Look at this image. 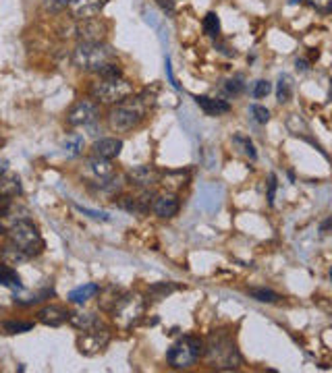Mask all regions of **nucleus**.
Returning a JSON list of instances; mask_svg holds the SVG:
<instances>
[{
  "label": "nucleus",
  "instance_id": "obj_1",
  "mask_svg": "<svg viewBox=\"0 0 332 373\" xmlns=\"http://www.w3.org/2000/svg\"><path fill=\"white\" fill-rule=\"evenodd\" d=\"M152 106H154V97L150 95V92L133 93L127 100H123L110 108L108 125L112 131H119V133L131 131L145 121Z\"/></svg>",
  "mask_w": 332,
  "mask_h": 373
},
{
  "label": "nucleus",
  "instance_id": "obj_2",
  "mask_svg": "<svg viewBox=\"0 0 332 373\" xmlns=\"http://www.w3.org/2000/svg\"><path fill=\"white\" fill-rule=\"evenodd\" d=\"M204 342H206L204 357L212 367H216L220 372H235L243 365V357L239 353L237 342L229 332H225V330L212 332L208 336V340H204Z\"/></svg>",
  "mask_w": 332,
  "mask_h": 373
},
{
  "label": "nucleus",
  "instance_id": "obj_3",
  "mask_svg": "<svg viewBox=\"0 0 332 373\" xmlns=\"http://www.w3.org/2000/svg\"><path fill=\"white\" fill-rule=\"evenodd\" d=\"M117 62V50L106 42H79L73 50V65L86 73H102Z\"/></svg>",
  "mask_w": 332,
  "mask_h": 373
},
{
  "label": "nucleus",
  "instance_id": "obj_4",
  "mask_svg": "<svg viewBox=\"0 0 332 373\" xmlns=\"http://www.w3.org/2000/svg\"><path fill=\"white\" fill-rule=\"evenodd\" d=\"M6 236H8V245L15 251H19L25 259L38 257L44 251V247H46V243H44L42 234L38 231V226L34 222H29V220L15 222L8 229Z\"/></svg>",
  "mask_w": 332,
  "mask_h": 373
},
{
  "label": "nucleus",
  "instance_id": "obj_5",
  "mask_svg": "<svg viewBox=\"0 0 332 373\" xmlns=\"http://www.w3.org/2000/svg\"><path fill=\"white\" fill-rule=\"evenodd\" d=\"M206 351V342L199 336H181L168 351H166V361L173 369H191Z\"/></svg>",
  "mask_w": 332,
  "mask_h": 373
},
{
  "label": "nucleus",
  "instance_id": "obj_6",
  "mask_svg": "<svg viewBox=\"0 0 332 373\" xmlns=\"http://www.w3.org/2000/svg\"><path fill=\"white\" fill-rule=\"evenodd\" d=\"M133 93H135L133 83L129 79H125L123 75L121 77H100L90 88L92 100L98 104H108V106H114Z\"/></svg>",
  "mask_w": 332,
  "mask_h": 373
},
{
  "label": "nucleus",
  "instance_id": "obj_7",
  "mask_svg": "<svg viewBox=\"0 0 332 373\" xmlns=\"http://www.w3.org/2000/svg\"><path fill=\"white\" fill-rule=\"evenodd\" d=\"M143 311H145V303H143L140 294L123 292V297L119 299V303L114 305V309L110 313H112L117 326L123 327V330H131V327L140 324V320L143 318Z\"/></svg>",
  "mask_w": 332,
  "mask_h": 373
},
{
  "label": "nucleus",
  "instance_id": "obj_8",
  "mask_svg": "<svg viewBox=\"0 0 332 373\" xmlns=\"http://www.w3.org/2000/svg\"><path fill=\"white\" fill-rule=\"evenodd\" d=\"M110 338H112L110 330L100 322V324H95L94 327L84 330V332L79 334V338H77V351H79L81 355H86V357H94V355L102 353V351L108 346Z\"/></svg>",
  "mask_w": 332,
  "mask_h": 373
},
{
  "label": "nucleus",
  "instance_id": "obj_9",
  "mask_svg": "<svg viewBox=\"0 0 332 373\" xmlns=\"http://www.w3.org/2000/svg\"><path fill=\"white\" fill-rule=\"evenodd\" d=\"M100 118V104L94 100H77L67 112L69 127H90Z\"/></svg>",
  "mask_w": 332,
  "mask_h": 373
},
{
  "label": "nucleus",
  "instance_id": "obj_10",
  "mask_svg": "<svg viewBox=\"0 0 332 373\" xmlns=\"http://www.w3.org/2000/svg\"><path fill=\"white\" fill-rule=\"evenodd\" d=\"M75 34H77V40H79V42H106L108 23H104L100 17L86 19V21H79V23H77Z\"/></svg>",
  "mask_w": 332,
  "mask_h": 373
},
{
  "label": "nucleus",
  "instance_id": "obj_11",
  "mask_svg": "<svg viewBox=\"0 0 332 373\" xmlns=\"http://www.w3.org/2000/svg\"><path fill=\"white\" fill-rule=\"evenodd\" d=\"M106 4H108V0H69L67 2V11L71 13L73 19L86 21V19L98 17L104 11Z\"/></svg>",
  "mask_w": 332,
  "mask_h": 373
},
{
  "label": "nucleus",
  "instance_id": "obj_12",
  "mask_svg": "<svg viewBox=\"0 0 332 373\" xmlns=\"http://www.w3.org/2000/svg\"><path fill=\"white\" fill-rule=\"evenodd\" d=\"M179 210H181V199H179L177 193H171V191H166L162 195H156L154 201H152V212L162 220L175 218L179 214Z\"/></svg>",
  "mask_w": 332,
  "mask_h": 373
},
{
  "label": "nucleus",
  "instance_id": "obj_13",
  "mask_svg": "<svg viewBox=\"0 0 332 373\" xmlns=\"http://www.w3.org/2000/svg\"><path fill=\"white\" fill-rule=\"evenodd\" d=\"M160 177H162V172L154 166H135L127 175L129 183L135 185L138 189H152V186L160 183Z\"/></svg>",
  "mask_w": 332,
  "mask_h": 373
},
{
  "label": "nucleus",
  "instance_id": "obj_14",
  "mask_svg": "<svg viewBox=\"0 0 332 373\" xmlns=\"http://www.w3.org/2000/svg\"><path fill=\"white\" fill-rule=\"evenodd\" d=\"M36 316H38V322H40V324H44V326L48 327H58L69 322L71 311L65 309V307H60V305H46V307H42Z\"/></svg>",
  "mask_w": 332,
  "mask_h": 373
},
{
  "label": "nucleus",
  "instance_id": "obj_15",
  "mask_svg": "<svg viewBox=\"0 0 332 373\" xmlns=\"http://www.w3.org/2000/svg\"><path fill=\"white\" fill-rule=\"evenodd\" d=\"M195 104L208 114V116H223L231 112V104L220 97H210V95H193Z\"/></svg>",
  "mask_w": 332,
  "mask_h": 373
},
{
  "label": "nucleus",
  "instance_id": "obj_16",
  "mask_svg": "<svg viewBox=\"0 0 332 373\" xmlns=\"http://www.w3.org/2000/svg\"><path fill=\"white\" fill-rule=\"evenodd\" d=\"M123 149V141L117 137H102V140L94 141L92 145V156L95 158H106V160H114L119 158Z\"/></svg>",
  "mask_w": 332,
  "mask_h": 373
},
{
  "label": "nucleus",
  "instance_id": "obj_17",
  "mask_svg": "<svg viewBox=\"0 0 332 373\" xmlns=\"http://www.w3.org/2000/svg\"><path fill=\"white\" fill-rule=\"evenodd\" d=\"M98 294H100V284L88 282V284H84V286L73 288V290L67 294V301L73 303V305H84V303H88V301L95 299Z\"/></svg>",
  "mask_w": 332,
  "mask_h": 373
},
{
  "label": "nucleus",
  "instance_id": "obj_18",
  "mask_svg": "<svg viewBox=\"0 0 332 373\" xmlns=\"http://www.w3.org/2000/svg\"><path fill=\"white\" fill-rule=\"evenodd\" d=\"M88 168H90V172L94 175L95 183L106 181V179H110V177L117 175V168H114L112 160H106V158H95V156H92Z\"/></svg>",
  "mask_w": 332,
  "mask_h": 373
},
{
  "label": "nucleus",
  "instance_id": "obj_19",
  "mask_svg": "<svg viewBox=\"0 0 332 373\" xmlns=\"http://www.w3.org/2000/svg\"><path fill=\"white\" fill-rule=\"evenodd\" d=\"M190 183V175L183 170H171V172H162L160 177V185L164 186L171 193H179L181 189H185Z\"/></svg>",
  "mask_w": 332,
  "mask_h": 373
},
{
  "label": "nucleus",
  "instance_id": "obj_20",
  "mask_svg": "<svg viewBox=\"0 0 332 373\" xmlns=\"http://www.w3.org/2000/svg\"><path fill=\"white\" fill-rule=\"evenodd\" d=\"M21 181L17 175L11 172H2L0 175V199H13L17 195H21Z\"/></svg>",
  "mask_w": 332,
  "mask_h": 373
},
{
  "label": "nucleus",
  "instance_id": "obj_21",
  "mask_svg": "<svg viewBox=\"0 0 332 373\" xmlns=\"http://www.w3.org/2000/svg\"><path fill=\"white\" fill-rule=\"evenodd\" d=\"M69 324L73 327H77L79 332H84V330H90L95 324H100V320H98V316L92 313V311H75V313H71Z\"/></svg>",
  "mask_w": 332,
  "mask_h": 373
},
{
  "label": "nucleus",
  "instance_id": "obj_22",
  "mask_svg": "<svg viewBox=\"0 0 332 373\" xmlns=\"http://www.w3.org/2000/svg\"><path fill=\"white\" fill-rule=\"evenodd\" d=\"M34 330V322H21V320H4L0 322V332L15 336V334H25Z\"/></svg>",
  "mask_w": 332,
  "mask_h": 373
},
{
  "label": "nucleus",
  "instance_id": "obj_23",
  "mask_svg": "<svg viewBox=\"0 0 332 373\" xmlns=\"http://www.w3.org/2000/svg\"><path fill=\"white\" fill-rule=\"evenodd\" d=\"M0 286H6V288H21L19 274L15 272V268H13L11 264H0Z\"/></svg>",
  "mask_w": 332,
  "mask_h": 373
},
{
  "label": "nucleus",
  "instance_id": "obj_24",
  "mask_svg": "<svg viewBox=\"0 0 332 373\" xmlns=\"http://www.w3.org/2000/svg\"><path fill=\"white\" fill-rule=\"evenodd\" d=\"M247 294L251 299L260 301V303H279L283 299L279 292H274L272 288H264V286H260V288H247Z\"/></svg>",
  "mask_w": 332,
  "mask_h": 373
},
{
  "label": "nucleus",
  "instance_id": "obj_25",
  "mask_svg": "<svg viewBox=\"0 0 332 373\" xmlns=\"http://www.w3.org/2000/svg\"><path fill=\"white\" fill-rule=\"evenodd\" d=\"M201 27H204V34H206L208 38H218V36H220V17H218V13L210 11V13L204 17Z\"/></svg>",
  "mask_w": 332,
  "mask_h": 373
},
{
  "label": "nucleus",
  "instance_id": "obj_26",
  "mask_svg": "<svg viewBox=\"0 0 332 373\" xmlns=\"http://www.w3.org/2000/svg\"><path fill=\"white\" fill-rule=\"evenodd\" d=\"M291 97H293V79H291V75H281L279 83H277V102L286 104Z\"/></svg>",
  "mask_w": 332,
  "mask_h": 373
},
{
  "label": "nucleus",
  "instance_id": "obj_27",
  "mask_svg": "<svg viewBox=\"0 0 332 373\" xmlns=\"http://www.w3.org/2000/svg\"><path fill=\"white\" fill-rule=\"evenodd\" d=\"M249 112H251L253 121H255V123H260V125H266V123L270 121V110H268L266 106L251 104V106H249Z\"/></svg>",
  "mask_w": 332,
  "mask_h": 373
},
{
  "label": "nucleus",
  "instance_id": "obj_28",
  "mask_svg": "<svg viewBox=\"0 0 332 373\" xmlns=\"http://www.w3.org/2000/svg\"><path fill=\"white\" fill-rule=\"evenodd\" d=\"M235 145H239L241 147V151L249 158V160H255L258 158V154H255V147H253V143L247 140V137H243V135H237L235 137Z\"/></svg>",
  "mask_w": 332,
  "mask_h": 373
},
{
  "label": "nucleus",
  "instance_id": "obj_29",
  "mask_svg": "<svg viewBox=\"0 0 332 373\" xmlns=\"http://www.w3.org/2000/svg\"><path fill=\"white\" fill-rule=\"evenodd\" d=\"M173 290H177V286L173 284V282H160V284H152L150 286V294H154V297H164V294H171Z\"/></svg>",
  "mask_w": 332,
  "mask_h": 373
},
{
  "label": "nucleus",
  "instance_id": "obj_30",
  "mask_svg": "<svg viewBox=\"0 0 332 373\" xmlns=\"http://www.w3.org/2000/svg\"><path fill=\"white\" fill-rule=\"evenodd\" d=\"M270 92H272V83H270V81H266V79H260V81H255V83H253L251 95H253L255 100H262V97H266Z\"/></svg>",
  "mask_w": 332,
  "mask_h": 373
},
{
  "label": "nucleus",
  "instance_id": "obj_31",
  "mask_svg": "<svg viewBox=\"0 0 332 373\" xmlns=\"http://www.w3.org/2000/svg\"><path fill=\"white\" fill-rule=\"evenodd\" d=\"M81 149H84V140H81V137H73V140H69L67 143H65V151H67V156H69V158L79 156V154H81Z\"/></svg>",
  "mask_w": 332,
  "mask_h": 373
},
{
  "label": "nucleus",
  "instance_id": "obj_32",
  "mask_svg": "<svg viewBox=\"0 0 332 373\" xmlns=\"http://www.w3.org/2000/svg\"><path fill=\"white\" fill-rule=\"evenodd\" d=\"M243 90H245V83H243V77H239V75L225 83V92L229 95H239V93H243Z\"/></svg>",
  "mask_w": 332,
  "mask_h": 373
},
{
  "label": "nucleus",
  "instance_id": "obj_33",
  "mask_svg": "<svg viewBox=\"0 0 332 373\" xmlns=\"http://www.w3.org/2000/svg\"><path fill=\"white\" fill-rule=\"evenodd\" d=\"M305 2L320 15H332V0H305Z\"/></svg>",
  "mask_w": 332,
  "mask_h": 373
},
{
  "label": "nucleus",
  "instance_id": "obj_34",
  "mask_svg": "<svg viewBox=\"0 0 332 373\" xmlns=\"http://www.w3.org/2000/svg\"><path fill=\"white\" fill-rule=\"evenodd\" d=\"M277 186H279V179H277V175H270V177H268V193H266L268 205H274V197H277Z\"/></svg>",
  "mask_w": 332,
  "mask_h": 373
},
{
  "label": "nucleus",
  "instance_id": "obj_35",
  "mask_svg": "<svg viewBox=\"0 0 332 373\" xmlns=\"http://www.w3.org/2000/svg\"><path fill=\"white\" fill-rule=\"evenodd\" d=\"M156 4H158L166 15H175V8H177L175 0H156Z\"/></svg>",
  "mask_w": 332,
  "mask_h": 373
},
{
  "label": "nucleus",
  "instance_id": "obj_36",
  "mask_svg": "<svg viewBox=\"0 0 332 373\" xmlns=\"http://www.w3.org/2000/svg\"><path fill=\"white\" fill-rule=\"evenodd\" d=\"M166 75H168L171 83H173L175 88H179V86H177V81H175V77H173V69H171V60H168V58H166Z\"/></svg>",
  "mask_w": 332,
  "mask_h": 373
},
{
  "label": "nucleus",
  "instance_id": "obj_37",
  "mask_svg": "<svg viewBox=\"0 0 332 373\" xmlns=\"http://www.w3.org/2000/svg\"><path fill=\"white\" fill-rule=\"evenodd\" d=\"M295 67H297V71H307V69H310L305 60H297V62H295Z\"/></svg>",
  "mask_w": 332,
  "mask_h": 373
},
{
  "label": "nucleus",
  "instance_id": "obj_38",
  "mask_svg": "<svg viewBox=\"0 0 332 373\" xmlns=\"http://www.w3.org/2000/svg\"><path fill=\"white\" fill-rule=\"evenodd\" d=\"M331 226H332V218H328V220H326V222L322 224V233H324L326 229H331Z\"/></svg>",
  "mask_w": 332,
  "mask_h": 373
},
{
  "label": "nucleus",
  "instance_id": "obj_39",
  "mask_svg": "<svg viewBox=\"0 0 332 373\" xmlns=\"http://www.w3.org/2000/svg\"><path fill=\"white\" fill-rule=\"evenodd\" d=\"M6 172V160H0V175Z\"/></svg>",
  "mask_w": 332,
  "mask_h": 373
},
{
  "label": "nucleus",
  "instance_id": "obj_40",
  "mask_svg": "<svg viewBox=\"0 0 332 373\" xmlns=\"http://www.w3.org/2000/svg\"><path fill=\"white\" fill-rule=\"evenodd\" d=\"M4 233V229H2V224H0V234Z\"/></svg>",
  "mask_w": 332,
  "mask_h": 373
},
{
  "label": "nucleus",
  "instance_id": "obj_41",
  "mask_svg": "<svg viewBox=\"0 0 332 373\" xmlns=\"http://www.w3.org/2000/svg\"><path fill=\"white\" fill-rule=\"evenodd\" d=\"M331 100H332V79H331Z\"/></svg>",
  "mask_w": 332,
  "mask_h": 373
},
{
  "label": "nucleus",
  "instance_id": "obj_42",
  "mask_svg": "<svg viewBox=\"0 0 332 373\" xmlns=\"http://www.w3.org/2000/svg\"><path fill=\"white\" fill-rule=\"evenodd\" d=\"M331 282H332V268H331Z\"/></svg>",
  "mask_w": 332,
  "mask_h": 373
},
{
  "label": "nucleus",
  "instance_id": "obj_43",
  "mask_svg": "<svg viewBox=\"0 0 332 373\" xmlns=\"http://www.w3.org/2000/svg\"><path fill=\"white\" fill-rule=\"evenodd\" d=\"M0 311H2V309H0Z\"/></svg>",
  "mask_w": 332,
  "mask_h": 373
}]
</instances>
